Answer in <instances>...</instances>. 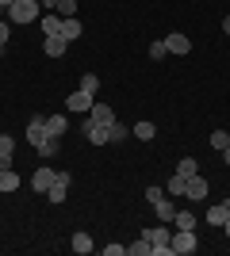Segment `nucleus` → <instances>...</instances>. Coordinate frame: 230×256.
Masks as SVG:
<instances>
[{
  "instance_id": "25",
  "label": "nucleus",
  "mask_w": 230,
  "mask_h": 256,
  "mask_svg": "<svg viewBox=\"0 0 230 256\" xmlns=\"http://www.w3.org/2000/svg\"><path fill=\"white\" fill-rule=\"evenodd\" d=\"M127 256H150V237H138V241H134V245H127Z\"/></svg>"
},
{
  "instance_id": "12",
  "label": "nucleus",
  "mask_w": 230,
  "mask_h": 256,
  "mask_svg": "<svg viewBox=\"0 0 230 256\" xmlns=\"http://www.w3.org/2000/svg\"><path fill=\"white\" fill-rule=\"evenodd\" d=\"M153 214H157V222H169V226H173V218H176V203L169 199V195H165V199H157V203H153Z\"/></svg>"
},
{
  "instance_id": "28",
  "label": "nucleus",
  "mask_w": 230,
  "mask_h": 256,
  "mask_svg": "<svg viewBox=\"0 0 230 256\" xmlns=\"http://www.w3.org/2000/svg\"><path fill=\"white\" fill-rule=\"evenodd\" d=\"M230 146V130H215L211 134V150H226Z\"/></svg>"
},
{
  "instance_id": "31",
  "label": "nucleus",
  "mask_w": 230,
  "mask_h": 256,
  "mask_svg": "<svg viewBox=\"0 0 230 256\" xmlns=\"http://www.w3.org/2000/svg\"><path fill=\"white\" fill-rule=\"evenodd\" d=\"M54 153H58V138H46L39 146V157H54Z\"/></svg>"
},
{
  "instance_id": "33",
  "label": "nucleus",
  "mask_w": 230,
  "mask_h": 256,
  "mask_svg": "<svg viewBox=\"0 0 230 256\" xmlns=\"http://www.w3.org/2000/svg\"><path fill=\"white\" fill-rule=\"evenodd\" d=\"M157 199H165V188H146V203H157Z\"/></svg>"
},
{
  "instance_id": "15",
  "label": "nucleus",
  "mask_w": 230,
  "mask_h": 256,
  "mask_svg": "<svg viewBox=\"0 0 230 256\" xmlns=\"http://www.w3.org/2000/svg\"><path fill=\"white\" fill-rule=\"evenodd\" d=\"M88 118H92V122H108V126H111V122H115V111H111L108 104H100V100H96L92 111H88Z\"/></svg>"
},
{
  "instance_id": "34",
  "label": "nucleus",
  "mask_w": 230,
  "mask_h": 256,
  "mask_svg": "<svg viewBox=\"0 0 230 256\" xmlns=\"http://www.w3.org/2000/svg\"><path fill=\"white\" fill-rule=\"evenodd\" d=\"M127 252V245H119V241H111V245H104V256H123Z\"/></svg>"
},
{
  "instance_id": "11",
  "label": "nucleus",
  "mask_w": 230,
  "mask_h": 256,
  "mask_svg": "<svg viewBox=\"0 0 230 256\" xmlns=\"http://www.w3.org/2000/svg\"><path fill=\"white\" fill-rule=\"evenodd\" d=\"M54 176H58V172L54 168H46V164H43V168H39V172H35V176H31V188H35V192H50V184H54Z\"/></svg>"
},
{
  "instance_id": "4",
  "label": "nucleus",
  "mask_w": 230,
  "mask_h": 256,
  "mask_svg": "<svg viewBox=\"0 0 230 256\" xmlns=\"http://www.w3.org/2000/svg\"><path fill=\"white\" fill-rule=\"evenodd\" d=\"M85 138L92 142V146H108V142H111V126H108V122H92V118H85Z\"/></svg>"
},
{
  "instance_id": "39",
  "label": "nucleus",
  "mask_w": 230,
  "mask_h": 256,
  "mask_svg": "<svg viewBox=\"0 0 230 256\" xmlns=\"http://www.w3.org/2000/svg\"><path fill=\"white\" fill-rule=\"evenodd\" d=\"M0 8H12V0H0Z\"/></svg>"
},
{
  "instance_id": "3",
  "label": "nucleus",
  "mask_w": 230,
  "mask_h": 256,
  "mask_svg": "<svg viewBox=\"0 0 230 256\" xmlns=\"http://www.w3.org/2000/svg\"><path fill=\"white\" fill-rule=\"evenodd\" d=\"M69 184H73V176H69V172H58L54 176V184H50V192H46V199H50V203H66V195H69Z\"/></svg>"
},
{
  "instance_id": "18",
  "label": "nucleus",
  "mask_w": 230,
  "mask_h": 256,
  "mask_svg": "<svg viewBox=\"0 0 230 256\" xmlns=\"http://www.w3.org/2000/svg\"><path fill=\"white\" fill-rule=\"evenodd\" d=\"M184 188H188V176L173 172V180L165 184V195H169V199H180V195H184Z\"/></svg>"
},
{
  "instance_id": "16",
  "label": "nucleus",
  "mask_w": 230,
  "mask_h": 256,
  "mask_svg": "<svg viewBox=\"0 0 230 256\" xmlns=\"http://www.w3.org/2000/svg\"><path fill=\"white\" fill-rule=\"evenodd\" d=\"M81 34H85V27H81V20H77V16L62 20V38H66V42H73V38H81Z\"/></svg>"
},
{
  "instance_id": "6",
  "label": "nucleus",
  "mask_w": 230,
  "mask_h": 256,
  "mask_svg": "<svg viewBox=\"0 0 230 256\" xmlns=\"http://www.w3.org/2000/svg\"><path fill=\"white\" fill-rule=\"evenodd\" d=\"M207 188H211V184H207V176H199V172H196V176H188L184 199H192V203H199V199H207Z\"/></svg>"
},
{
  "instance_id": "9",
  "label": "nucleus",
  "mask_w": 230,
  "mask_h": 256,
  "mask_svg": "<svg viewBox=\"0 0 230 256\" xmlns=\"http://www.w3.org/2000/svg\"><path fill=\"white\" fill-rule=\"evenodd\" d=\"M142 234L150 237V245H169V241H173V230H169V222L150 226V230H142Z\"/></svg>"
},
{
  "instance_id": "1",
  "label": "nucleus",
  "mask_w": 230,
  "mask_h": 256,
  "mask_svg": "<svg viewBox=\"0 0 230 256\" xmlns=\"http://www.w3.org/2000/svg\"><path fill=\"white\" fill-rule=\"evenodd\" d=\"M39 16H43L39 0H12V8H8V23H35Z\"/></svg>"
},
{
  "instance_id": "30",
  "label": "nucleus",
  "mask_w": 230,
  "mask_h": 256,
  "mask_svg": "<svg viewBox=\"0 0 230 256\" xmlns=\"http://www.w3.org/2000/svg\"><path fill=\"white\" fill-rule=\"evenodd\" d=\"M150 58H153V62H161V58H169V50H165V38L150 42Z\"/></svg>"
},
{
  "instance_id": "13",
  "label": "nucleus",
  "mask_w": 230,
  "mask_h": 256,
  "mask_svg": "<svg viewBox=\"0 0 230 256\" xmlns=\"http://www.w3.org/2000/svg\"><path fill=\"white\" fill-rule=\"evenodd\" d=\"M12 160H16V142L12 134H0V168H12Z\"/></svg>"
},
{
  "instance_id": "8",
  "label": "nucleus",
  "mask_w": 230,
  "mask_h": 256,
  "mask_svg": "<svg viewBox=\"0 0 230 256\" xmlns=\"http://www.w3.org/2000/svg\"><path fill=\"white\" fill-rule=\"evenodd\" d=\"M92 104H96V96H92V92H85V88L66 96V111H92Z\"/></svg>"
},
{
  "instance_id": "7",
  "label": "nucleus",
  "mask_w": 230,
  "mask_h": 256,
  "mask_svg": "<svg viewBox=\"0 0 230 256\" xmlns=\"http://www.w3.org/2000/svg\"><path fill=\"white\" fill-rule=\"evenodd\" d=\"M46 138H50V134H46V115H35L31 122H27V142H31L35 150H39Z\"/></svg>"
},
{
  "instance_id": "37",
  "label": "nucleus",
  "mask_w": 230,
  "mask_h": 256,
  "mask_svg": "<svg viewBox=\"0 0 230 256\" xmlns=\"http://www.w3.org/2000/svg\"><path fill=\"white\" fill-rule=\"evenodd\" d=\"M222 31H226V34H230V16H226V20H222Z\"/></svg>"
},
{
  "instance_id": "19",
  "label": "nucleus",
  "mask_w": 230,
  "mask_h": 256,
  "mask_svg": "<svg viewBox=\"0 0 230 256\" xmlns=\"http://www.w3.org/2000/svg\"><path fill=\"white\" fill-rule=\"evenodd\" d=\"M230 218V203H215V206H207V226H222Z\"/></svg>"
},
{
  "instance_id": "29",
  "label": "nucleus",
  "mask_w": 230,
  "mask_h": 256,
  "mask_svg": "<svg viewBox=\"0 0 230 256\" xmlns=\"http://www.w3.org/2000/svg\"><path fill=\"white\" fill-rule=\"evenodd\" d=\"M81 88L96 96V92H100V76H96V73H85V76H81Z\"/></svg>"
},
{
  "instance_id": "5",
  "label": "nucleus",
  "mask_w": 230,
  "mask_h": 256,
  "mask_svg": "<svg viewBox=\"0 0 230 256\" xmlns=\"http://www.w3.org/2000/svg\"><path fill=\"white\" fill-rule=\"evenodd\" d=\"M165 50L173 54V58H184V54H192V38L180 34V31H173V34H165Z\"/></svg>"
},
{
  "instance_id": "2",
  "label": "nucleus",
  "mask_w": 230,
  "mask_h": 256,
  "mask_svg": "<svg viewBox=\"0 0 230 256\" xmlns=\"http://www.w3.org/2000/svg\"><path fill=\"white\" fill-rule=\"evenodd\" d=\"M169 248H173V256H192V252L199 248L196 230H176V234H173V241H169Z\"/></svg>"
},
{
  "instance_id": "35",
  "label": "nucleus",
  "mask_w": 230,
  "mask_h": 256,
  "mask_svg": "<svg viewBox=\"0 0 230 256\" xmlns=\"http://www.w3.org/2000/svg\"><path fill=\"white\" fill-rule=\"evenodd\" d=\"M150 256H173V248L169 245H150Z\"/></svg>"
},
{
  "instance_id": "32",
  "label": "nucleus",
  "mask_w": 230,
  "mask_h": 256,
  "mask_svg": "<svg viewBox=\"0 0 230 256\" xmlns=\"http://www.w3.org/2000/svg\"><path fill=\"white\" fill-rule=\"evenodd\" d=\"M8 38H12V23H8V20H0V50L8 46Z\"/></svg>"
},
{
  "instance_id": "24",
  "label": "nucleus",
  "mask_w": 230,
  "mask_h": 256,
  "mask_svg": "<svg viewBox=\"0 0 230 256\" xmlns=\"http://www.w3.org/2000/svg\"><path fill=\"white\" fill-rule=\"evenodd\" d=\"M176 172H180V176H196V172H199V160L196 157H180V160H176Z\"/></svg>"
},
{
  "instance_id": "14",
  "label": "nucleus",
  "mask_w": 230,
  "mask_h": 256,
  "mask_svg": "<svg viewBox=\"0 0 230 256\" xmlns=\"http://www.w3.org/2000/svg\"><path fill=\"white\" fill-rule=\"evenodd\" d=\"M39 27H43V34H62V16L46 12V16H39Z\"/></svg>"
},
{
  "instance_id": "36",
  "label": "nucleus",
  "mask_w": 230,
  "mask_h": 256,
  "mask_svg": "<svg viewBox=\"0 0 230 256\" xmlns=\"http://www.w3.org/2000/svg\"><path fill=\"white\" fill-rule=\"evenodd\" d=\"M222 153V160H226V164H230V146H226V150H219Z\"/></svg>"
},
{
  "instance_id": "10",
  "label": "nucleus",
  "mask_w": 230,
  "mask_h": 256,
  "mask_svg": "<svg viewBox=\"0 0 230 256\" xmlns=\"http://www.w3.org/2000/svg\"><path fill=\"white\" fill-rule=\"evenodd\" d=\"M43 50H46V58H62V54L69 50V42L62 38V34H46V38H43Z\"/></svg>"
},
{
  "instance_id": "27",
  "label": "nucleus",
  "mask_w": 230,
  "mask_h": 256,
  "mask_svg": "<svg viewBox=\"0 0 230 256\" xmlns=\"http://www.w3.org/2000/svg\"><path fill=\"white\" fill-rule=\"evenodd\" d=\"M131 138V126H123V122H111V142L119 146V142H127Z\"/></svg>"
},
{
  "instance_id": "26",
  "label": "nucleus",
  "mask_w": 230,
  "mask_h": 256,
  "mask_svg": "<svg viewBox=\"0 0 230 256\" xmlns=\"http://www.w3.org/2000/svg\"><path fill=\"white\" fill-rule=\"evenodd\" d=\"M54 12L62 20H69V16H77V0H54Z\"/></svg>"
},
{
  "instance_id": "22",
  "label": "nucleus",
  "mask_w": 230,
  "mask_h": 256,
  "mask_svg": "<svg viewBox=\"0 0 230 256\" xmlns=\"http://www.w3.org/2000/svg\"><path fill=\"white\" fill-rule=\"evenodd\" d=\"M16 188H20V176L12 168H0V192L8 195V192H16Z\"/></svg>"
},
{
  "instance_id": "20",
  "label": "nucleus",
  "mask_w": 230,
  "mask_h": 256,
  "mask_svg": "<svg viewBox=\"0 0 230 256\" xmlns=\"http://www.w3.org/2000/svg\"><path fill=\"white\" fill-rule=\"evenodd\" d=\"M69 248H73V252H81V256H88V252H92V248H96V245H92V237H88L85 230H81V234H73V241H69Z\"/></svg>"
},
{
  "instance_id": "23",
  "label": "nucleus",
  "mask_w": 230,
  "mask_h": 256,
  "mask_svg": "<svg viewBox=\"0 0 230 256\" xmlns=\"http://www.w3.org/2000/svg\"><path fill=\"white\" fill-rule=\"evenodd\" d=\"M173 226H176V230H196V214H192V210H176Z\"/></svg>"
},
{
  "instance_id": "21",
  "label": "nucleus",
  "mask_w": 230,
  "mask_h": 256,
  "mask_svg": "<svg viewBox=\"0 0 230 256\" xmlns=\"http://www.w3.org/2000/svg\"><path fill=\"white\" fill-rule=\"evenodd\" d=\"M131 134H134L138 142H153V138H157V126H153V122H134Z\"/></svg>"
},
{
  "instance_id": "17",
  "label": "nucleus",
  "mask_w": 230,
  "mask_h": 256,
  "mask_svg": "<svg viewBox=\"0 0 230 256\" xmlns=\"http://www.w3.org/2000/svg\"><path fill=\"white\" fill-rule=\"evenodd\" d=\"M66 130H69V118L66 115H50V118H46V134H50V138H62Z\"/></svg>"
},
{
  "instance_id": "38",
  "label": "nucleus",
  "mask_w": 230,
  "mask_h": 256,
  "mask_svg": "<svg viewBox=\"0 0 230 256\" xmlns=\"http://www.w3.org/2000/svg\"><path fill=\"white\" fill-rule=\"evenodd\" d=\"M222 230H226V237H230V218H226V222H222Z\"/></svg>"
}]
</instances>
